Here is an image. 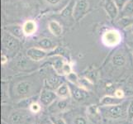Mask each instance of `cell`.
Instances as JSON below:
<instances>
[{
  "label": "cell",
  "mask_w": 133,
  "mask_h": 124,
  "mask_svg": "<svg viewBox=\"0 0 133 124\" xmlns=\"http://www.w3.org/2000/svg\"><path fill=\"white\" fill-rule=\"evenodd\" d=\"M100 110L103 116L110 120H118L127 118V106L124 103L112 106H101Z\"/></svg>",
  "instance_id": "1"
},
{
  "label": "cell",
  "mask_w": 133,
  "mask_h": 124,
  "mask_svg": "<svg viewBox=\"0 0 133 124\" xmlns=\"http://www.w3.org/2000/svg\"><path fill=\"white\" fill-rule=\"evenodd\" d=\"M101 40L107 47H115L121 43L122 36L116 29H108L103 33Z\"/></svg>",
  "instance_id": "2"
},
{
  "label": "cell",
  "mask_w": 133,
  "mask_h": 124,
  "mask_svg": "<svg viewBox=\"0 0 133 124\" xmlns=\"http://www.w3.org/2000/svg\"><path fill=\"white\" fill-rule=\"evenodd\" d=\"M2 45L8 51H17L20 47V40L8 31H4L2 35Z\"/></svg>",
  "instance_id": "3"
},
{
  "label": "cell",
  "mask_w": 133,
  "mask_h": 124,
  "mask_svg": "<svg viewBox=\"0 0 133 124\" xmlns=\"http://www.w3.org/2000/svg\"><path fill=\"white\" fill-rule=\"evenodd\" d=\"M89 8V0H76L74 10H73V17L75 22H79L86 16Z\"/></svg>",
  "instance_id": "4"
},
{
  "label": "cell",
  "mask_w": 133,
  "mask_h": 124,
  "mask_svg": "<svg viewBox=\"0 0 133 124\" xmlns=\"http://www.w3.org/2000/svg\"><path fill=\"white\" fill-rule=\"evenodd\" d=\"M33 84L30 80H22L15 86V93L17 96L21 98L29 97L32 92Z\"/></svg>",
  "instance_id": "5"
},
{
  "label": "cell",
  "mask_w": 133,
  "mask_h": 124,
  "mask_svg": "<svg viewBox=\"0 0 133 124\" xmlns=\"http://www.w3.org/2000/svg\"><path fill=\"white\" fill-rule=\"evenodd\" d=\"M86 114L88 120L93 124H102L103 114L101 113L100 108L95 104H92L87 108Z\"/></svg>",
  "instance_id": "6"
},
{
  "label": "cell",
  "mask_w": 133,
  "mask_h": 124,
  "mask_svg": "<svg viewBox=\"0 0 133 124\" xmlns=\"http://www.w3.org/2000/svg\"><path fill=\"white\" fill-rule=\"evenodd\" d=\"M57 97L58 96L56 91L45 88L41 91L39 100L42 105H43L45 107H48L56 100Z\"/></svg>",
  "instance_id": "7"
},
{
  "label": "cell",
  "mask_w": 133,
  "mask_h": 124,
  "mask_svg": "<svg viewBox=\"0 0 133 124\" xmlns=\"http://www.w3.org/2000/svg\"><path fill=\"white\" fill-rule=\"evenodd\" d=\"M47 55L48 51L38 47H32L26 50V56L36 62L43 61L47 56Z\"/></svg>",
  "instance_id": "8"
},
{
  "label": "cell",
  "mask_w": 133,
  "mask_h": 124,
  "mask_svg": "<svg viewBox=\"0 0 133 124\" xmlns=\"http://www.w3.org/2000/svg\"><path fill=\"white\" fill-rule=\"evenodd\" d=\"M36 63V61H31L27 56H20L15 60L14 66L17 70L22 71H31L33 69V66H35Z\"/></svg>",
  "instance_id": "9"
},
{
  "label": "cell",
  "mask_w": 133,
  "mask_h": 124,
  "mask_svg": "<svg viewBox=\"0 0 133 124\" xmlns=\"http://www.w3.org/2000/svg\"><path fill=\"white\" fill-rule=\"evenodd\" d=\"M103 8L107 15L109 17L111 20H115L117 17L118 14L120 13L116 3H114L113 0H105Z\"/></svg>",
  "instance_id": "10"
},
{
  "label": "cell",
  "mask_w": 133,
  "mask_h": 124,
  "mask_svg": "<svg viewBox=\"0 0 133 124\" xmlns=\"http://www.w3.org/2000/svg\"><path fill=\"white\" fill-rule=\"evenodd\" d=\"M64 82L62 81V79L59 75H51L45 80V85L46 87V89L51 90H56L58 87L61 85Z\"/></svg>",
  "instance_id": "11"
},
{
  "label": "cell",
  "mask_w": 133,
  "mask_h": 124,
  "mask_svg": "<svg viewBox=\"0 0 133 124\" xmlns=\"http://www.w3.org/2000/svg\"><path fill=\"white\" fill-rule=\"evenodd\" d=\"M70 91H71V96L75 101H77V102H81V101H84L86 99L87 90L72 84H70Z\"/></svg>",
  "instance_id": "12"
},
{
  "label": "cell",
  "mask_w": 133,
  "mask_h": 124,
  "mask_svg": "<svg viewBox=\"0 0 133 124\" xmlns=\"http://www.w3.org/2000/svg\"><path fill=\"white\" fill-rule=\"evenodd\" d=\"M22 31L25 36H31L34 35L37 31V23L34 20H26L22 25Z\"/></svg>",
  "instance_id": "13"
},
{
  "label": "cell",
  "mask_w": 133,
  "mask_h": 124,
  "mask_svg": "<svg viewBox=\"0 0 133 124\" xmlns=\"http://www.w3.org/2000/svg\"><path fill=\"white\" fill-rule=\"evenodd\" d=\"M65 61V60L59 55H56L51 57V66L57 75H62V68Z\"/></svg>",
  "instance_id": "14"
},
{
  "label": "cell",
  "mask_w": 133,
  "mask_h": 124,
  "mask_svg": "<svg viewBox=\"0 0 133 124\" xmlns=\"http://www.w3.org/2000/svg\"><path fill=\"white\" fill-rule=\"evenodd\" d=\"M123 103V99L117 98L115 95H106L100 99L101 106H112V105H117Z\"/></svg>",
  "instance_id": "15"
},
{
  "label": "cell",
  "mask_w": 133,
  "mask_h": 124,
  "mask_svg": "<svg viewBox=\"0 0 133 124\" xmlns=\"http://www.w3.org/2000/svg\"><path fill=\"white\" fill-rule=\"evenodd\" d=\"M5 31H8L9 33L14 36L17 39L22 40L24 37L25 35L22 31V27L17 24H13V25H9L5 27Z\"/></svg>",
  "instance_id": "16"
},
{
  "label": "cell",
  "mask_w": 133,
  "mask_h": 124,
  "mask_svg": "<svg viewBox=\"0 0 133 124\" xmlns=\"http://www.w3.org/2000/svg\"><path fill=\"white\" fill-rule=\"evenodd\" d=\"M56 93L59 99H70V97L71 96L70 84H66V83H63L61 85H59L56 89Z\"/></svg>",
  "instance_id": "17"
},
{
  "label": "cell",
  "mask_w": 133,
  "mask_h": 124,
  "mask_svg": "<svg viewBox=\"0 0 133 124\" xmlns=\"http://www.w3.org/2000/svg\"><path fill=\"white\" fill-rule=\"evenodd\" d=\"M48 28L50 33L55 36H59L63 33L62 25L56 20H51L48 22Z\"/></svg>",
  "instance_id": "18"
},
{
  "label": "cell",
  "mask_w": 133,
  "mask_h": 124,
  "mask_svg": "<svg viewBox=\"0 0 133 124\" xmlns=\"http://www.w3.org/2000/svg\"><path fill=\"white\" fill-rule=\"evenodd\" d=\"M9 118H10L12 124H25L28 119V117L23 113L14 112L11 114Z\"/></svg>",
  "instance_id": "19"
},
{
  "label": "cell",
  "mask_w": 133,
  "mask_h": 124,
  "mask_svg": "<svg viewBox=\"0 0 133 124\" xmlns=\"http://www.w3.org/2000/svg\"><path fill=\"white\" fill-rule=\"evenodd\" d=\"M37 47L45 50H46V51H49V50H54L56 47V45L53 42V41L51 39L45 37V38L39 40V41L37 42Z\"/></svg>",
  "instance_id": "20"
},
{
  "label": "cell",
  "mask_w": 133,
  "mask_h": 124,
  "mask_svg": "<svg viewBox=\"0 0 133 124\" xmlns=\"http://www.w3.org/2000/svg\"><path fill=\"white\" fill-rule=\"evenodd\" d=\"M112 62L115 66L121 67L123 66L127 62V57L122 51H117L113 55Z\"/></svg>",
  "instance_id": "21"
},
{
  "label": "cell",
  "mask_w": 133,
  "mask_h": 124,
  "mask_svg": "<svg viewBox=\"0 0 133 124\" xmlns=\"http://www.w3.org/2000/svg\"><path fill=\"white\" fill-rule=\"evenodd\" d=\"M121 17H133V0H130L128 2L124 8L120 12Z\"/></svg>",
  "instance_id": "22"
},
{
  "label": "cell",
  "mask_w": 133,
  "mask_h": 124,
  "mask_svg": "<svg viewBox=\"0 0 133 124\" xmlns=\"http://www.w3.org/2000/svg\"><path fill=\"white\" fill-rule=\"evenodd\" d=\"M75 3V2L74 3V1H70V3H69L68 5L62 10V12H61V15L64 17H66V18L70 17H73V10H74Z\"/></svg>",
  "instance_id": "23"
},
{
  "label": "cell",
  "mask_w": 133,
  "mask_h": 124,
  "mask_svg": "<svg viewBox=\"0 0 133 124\" xmlns=\"http://www.w3.org/2000/svg\"><path fill=\"white\" fill-rule=\"evenodd\" d=\"M118 26L122 28L127 29L131 25L133 24V17H121V19L117 22Z\"/></svg>",
  "instance_id": "24"
},
{
  "label": "cell",
  "mask_w": 133,
  "mask_h": 124,
  "mask_svg": "<svg viewBox=\"0 0 133 124\" xmlns=\"http://www.w3.org/2000/svg\"><path fill=\"white\" fill-rule=\"evenodd\" d=\"M93 85V83L89 78H79V87L85 90H90Z\"/></svg>",
  "instance_id": "25"
},
{
  "label": "cell",
  "mask_w": 133,
  "mask_h": 124,
  "mask_svg": "<svg viewBox=\"0 0 133 124\" xmlns=\"http://www.w3.org/2000/svg\"><path fill=\"white\" fill-rule=\"evenodd\" d=\"M66 79L69 82L71 83L72 84H75L76 86L79 87V78L78 77L76 73H75L74 71L71 72L70 74H69L68 75H66Z\"/></svg>",
  "instance_id": "26"
},
{
  "label": "cell",
  "mask_w": 133,
  "mask_h": 124,
  "mask_svg": "<svg viewBox=\"0 0 133 124\" xmlns=\"http://www.w3.org/2000/svg\"><path fill=\"white\" fill-rule=\"evenodd\" d=\"M68 99H61V100L58 101L57 103H56V107L58 108V109L59 111H64L68 107Z\"/></svg>",
  "instance_id": "27"
},
{
  "label": "cell",
  "mask_w": 133,
  "mask_h": 124,
  "mask_svg": "<svg viewBox=\"0 0 133 124\" xmlns=\"http://www.w3.org/2000/svg\"><path fill=\"white\" fill-rule=\"evenodd\" d=\"M71 72H73L72 66L68 61H65V63L64 64L63 68H62V75H68L69 74H70Z\"/></svg>",
  "instance_id": "28"
},
{
  "label": "cell",
  "mask_w": 133,
  "mask_h": 124,
  "mask_svg": "<svg viewBox=\"0 0 133 124\" xmlns=\"http://www.w3.org/2000/svg\"><path fill=\"white\" fill-rule=\"evenodd\" d=\"M114 3H116V5L118 8L119 12H121L124 7L126 6V4L130 1V0H113Z\"/></svg>",
  "instance_id": "29"
},
{
  "label": "cell",
  "mask_w": 133,
  "mask_h": 124,
  "mask_svg": "<svg viewBox=\"0 0 133 124\" xmlns=\"http://www.w3.org/2000/svg\"><path fill=\"white\" fill-rule=\"evenodd\" d=\"M127 118L131 121L133 119V99H131L127 105Z\"/></svg>",
  "instance_id": "30"
},
{
  "label": "cell",
  "mask_w": 133,
  "mask_h": 124,
  "mask_svg": "<svg viewBox=\"0 0 133 124\" xmlns=\"http://www.w3.org/2000/svg\"><path fill=\"white\" fill-rule=\"evenodd\" d=\"M29 109H30V111L31 113H38L41 111L42 108H41V105L38 103L33 102L30 105Z\"/></svg>",
  "instance_id": "31"
},
{
  "label": "cell",
  "mask_w": 133,
  "mask_h": 124,
  "mask_svg": "<svg viewBox=\"0 0 133 124\" xmlns=\"http://www.w3.org/2000/svg\"><path fill=\"white\" fill-rule=\"evenodd\" d=\"M50 122H51L53 124H66L65 121L61 117L58 116H51L50 118Z\"/></svg>",
  "instance_id": "32"
},
{
  "label": "cell",
  "mask_w": 133,
  "mask_h": 124,
  "mask_svg": "<svg viewBox=\"0 0 133 124\" xmlns=\"http://www.w3.org/2000/svg\"><path fill=\"white\" fill-rule=\"evenodd\" d=\"M73 124H87V120L86 118L81 116H78L74 119Z\"/></svg>",
  "instance_id": "33"
},
{
  "label": "cell",
  "mask_w": 133,
  "mask_h": 124,
  "mask_svg": "<svg viewBox=\"0 0 133 124\" xmlns=\"http://www.w3.org/2000/svg\"><path fill=\"white\" fill-rule=\"evenodd\" d=\"M114 95H115L117 98L123 99V98H124V96H125V93H124V91H123V90L118 89L115 90V92H114Z\"/></svg>",
  "instance_id": "34"
},
{
  "label": "cell",
  "mask_w": 133,
  "mask_h": 124,
  "mask_svg": "<svg viewBox=\"0 0 133 124\" xmlns=\"http://www.w3.org/2000/svg\"><path fill=\"white\" fill-rule=\"evenodd\" d=\"M8 61V58L5 54H3L1 56V63L2 65H5V64Z\"/></svg>",
  "instance_id": "35"
},
{
  "label": "cell",
  "mask_w": 133,
  "mask_h": 124,
  "mask_svg": "<svg viewBox=\"0 0 133 124\" xmlns=\"http://www.w3.org/2000/svg\"><path fill=\"white\" fill-rule=\"evenodd\" d=\"M61 1V0H45V2L50 4V5H56V4H58Z\"/></svg>",
  "instance_id": "36"
},
{
  "label": "cell",
  "mask_w": 133,
  "mask_h": 124,
  "mask_svg": "<svg viewBox=\"0 0 133 124\" xmlns=\"http://www.w3.org/2000/svg\"><path fill=\"white\" fill-rule=\"evenodd\" d=\"M128 28H130V29H131V32L133 33V24H132V25H131L129 27H128Z\"/></svg>",
  "instance_id": "37"
},
{
  "label": "cell",
  "mask_w": 133,
  "mask_h": 124,
  "mask_svg": "<svg viewBox=\"0 0 133 124\" xmlns=\"http://www.w3.org/2000/svg\"><path fill=\"white\" fill-rule=\"evenodd\" d=\"M45 124H53V123H52L51 122H48V123H45Z\"/></svg>",
  "instance_id": "38"
},
{
  "label": "cell",
  "mask_w": 133,
  "mask_h": 124,
  "mask_svg": "<svg viewBox=\"0 0 133 124\" xmlns=\"http://www.w3.org/2000/svg\"><path fill=\"white\" fill-rule=\"evenodd\" d=\"M131 122H132V124H133V119H132V120H131Z\"/></svg>",
  "instance_id": "39"
},
{
  "label": "cell",
  "mask_w": 133,
  "mask_h": 124,
  "mask_svg": "<svg viewBox=\"0 0 133 124\" xmlns=\"http://www.w3.org/2000/svg\"><path fill=\"white\" fill-rule=\"evenodd\" d=\"M33 124H38V123H36V122H35V123H33Z\"/></svg>",
  "instance_id": "40"
},
{
  "label": "cell",
  "mask_w": 133,
  "mask_h": 124,
  "mask_svg": "<svg viewBox=\"0 0 133 124\" xmlns=\"http://www.w3.org/2000/svg\"><path fill=\"white\" fill-rule=\"evenodd\" d=\"M132 53H133V48H132Z\"/></svg>",
  "instance_id": "41"
}]
</instances>
